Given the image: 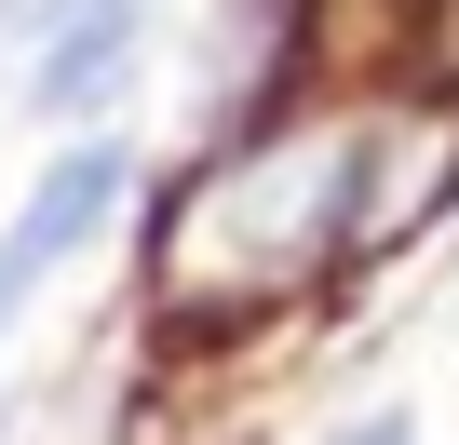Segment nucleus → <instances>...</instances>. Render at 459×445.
<instances>
[{"label":"nucleus","instance_id":"obj_1","mask_svg":"<svg viewBox=\"0 0 459 445\" xmlns=\"http://www.w3.org/2000/svg\"><path fill=\"white\" fill-rule=\"evenodd\" d=\"M365 162H378V135H298V149L230 162L189 202V230H162V284H189V297H257V284L311 270L351 216H365Z\"/></svg>","mask_w":459,"mask_h":445},{"label":"nucleus","instance_id":"obj_2","mask_svg":"<svg viewBox=\"0 0 459 445\" xmlns=\"http://www.w3.org/2000/svg\"><path fill=\"white\" fill-rule=\"evenodd\" d=\"M135 202V149L122 135H82V149H55L41 175H28V216L0 230V324H14L82 244H108V216Z\"/></svg>","mask_w":459,"mask_h":445},{"label":"nucleus","instance_id":"obj_3","mask_svg":"<svg viewBox=\"0 0 459 445\" xmlns=\"http://www.w3.org/2000/svg\"><path fill=\"white\" fill-rule=\"evenodd\" d=\"M135 41H149V0H41V55H28L14 95L41 122H95L135 81Z\"/></svg>","mask_w":459,"mask_h":445},{"label":"nucleus","instance_id":"obj_4","mask_svg":"<svg viewBox=\"0 0 459 445\" xmlns=\"http://www.w3.org/2000/svg\"><path fill=\"white\" fill-rule=\"evenodd\" d=\"M0 81H28V55H14V0H0Z\"/></svg>","mask_w":459,"mask_h":445}]
</instances>
